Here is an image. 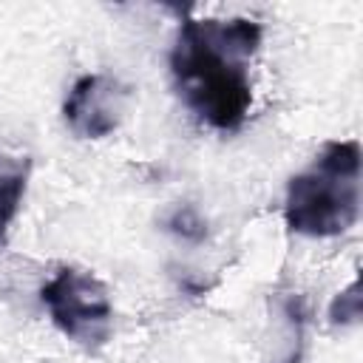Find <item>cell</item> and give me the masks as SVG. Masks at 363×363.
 Returning a JSON list of instances; mask_svg holds the SVG:
<instances>
[{"instance_id":"cell-1","label":"cell","mask_w":363,"mask_h":363,"mask_svg":"<svg viewBox=\"0 0 363 363\" xmlns=\"http://www.w3.org/2000/svg\"><path fill=\"white\" fill-rule=\"evenodd\" d=\"M250 17H187L170 48V77L187 111L213 130L235 133L252 108L250 62L261 48Z\"/></svg>"},{"instance_id":"cell-8","label":"cell","mask_w":363,"mask_h":363,"mask_svg":"<svg viewBox=\"0 0 363 363\" xmlns=\"http://www.w3.org/2000/svg\"><path fill=\"white\" fill-rule=\"evenodd\" d=\"M167 230L184 235V238H190V241H199V238L204 235V224H201V218H199L190 207H179V210L167 218Z\"/></svg>"},{"instance_id":"cell-4","label":"cell","mask_w":363,"mask_h":363,"mask_svg":"<svg viewBox=\"0 0 363 363\" xmlns=\"http://www.w3.org/2000/svg\"><path fill=\"white\" fill-rule=\"evenodd\" d=\"M128 96H130V88L122 85L116 77L85 74L71 85L62 102L65 125L79 139H105L119 128Z\"/></svg>"},{"instance_id":"cell-3","label":"cell","mask_w":363,"mask_h":363,"mask_svg":"<svg viewBox=\"0 0 363 363\" xmlns=\"http://www.w3.org/2000/svg\"><path fill=\"white\" fill-rule=\"evenodd\" d=\"M40 301L54 326L85 352H99L111 340L113 303L105 284L94 272L60 267L40 289Z\"/></svg>"},{"instance_id":"cell-5","label":"cell","mask_w":363,"mask_h":363,"mask_svg":"<svg viewBox=\"0 0 363 363\" xmlns=\"http://www.w3.org/2000/svg\"><path fill=\"white\" fill-rule=\"evenodd\" d=\"M31 173V159L0 150V244L6 241V233L20 210V201L26 196Z\"/></svg>"},{"instance_id":"cell-2","label":"cell","mask_w":363,"mask_h":363,"mask_svg":"<svg viewBox=\"0 0 363 363\" xmlns=\"http://www.w3.org/2000/svg\"><path fill=\"white\" fill-rule=\"evenodd\" d=\"M360 216V142H326L315 162L295 173L284 196V221L292 233L332 238Z\"/></svg>"},{"instance_id":"cell-7","label":"cell","mask_w":363,"mask_h":363,"mask_svg":"<svg viewBox=\"0 0 363 363\" xmlns=\"http://www.w3.org/2000/svg\"><path fill=\"white\" fill-rule=\"evenodd\" d=\"M329 315H332V320H335V323H352V320H357V315H360L357 281H352V284H349V289H346V292H340V295L335 298V303H332Z\"/></svg>"},{"instance_id":"cell-6","label":"cell","mask_w":363,"mask_h":363,"mask_svg":"<svg viewBox=\"0 0 363 363\" xmlns=\"http://www.w3.org/2000/svg\"><path fill=\"white\" fill-rule=\"evenodd\" d=\"M284 318L289 323V340H286V354L281 363H298L303 354V329H306V306L301 295H289L284 301Z\"/></svg>"}]
</instances>
